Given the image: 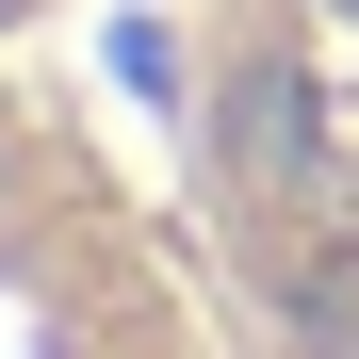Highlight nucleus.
<instances>
[{"instance_id":"f257e3e1","label":"nucleus","mask_w":359,"mask_h":359,"mask_svg":"<svg viewBox=\"0 0 359 359\" xmlns=\"http://www.w3.org/2000/svg\"><path fill=\"white\" fill-rule=\"evenodd\" d=\"M0 17H17V0H0Z\"/></svg>"}]
</instances>
